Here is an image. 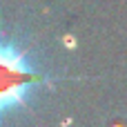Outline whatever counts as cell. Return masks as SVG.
Returning <instances> with one entry per match:
<instances>
[{"label":"cell","instance_id":"6da1fadb","mask_svg":"<svg viewBox=\"0 0 127 127\" xmlns=\"http://www.w3.org/2000/svg\"><path fill=\"white\" fill-rule=\"evenodd\" d=\"M47 83L49 76L36 67L31 56L0 31V125L7 116L27 107Z\"/></svg>","mask_w":127,"mask_h":127}]
</instances>
